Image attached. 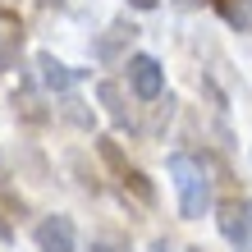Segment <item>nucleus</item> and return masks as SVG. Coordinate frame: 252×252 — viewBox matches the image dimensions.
Masks as SVG:
<instances>
[{"mask_svg": "<svg viewBox=\"0 0 252 252\" xmlns=\"http://www.w3.org/2000/svg\"><path fill=\"white\" fill-rule=\"evenodd\" d=\"M87 252H128L124 243H115V239H92V248Z\"/></svg>", "mask_w": 252, "mask_h": 252, "instance_id": "f8f14e48", "label": "nucleus"}, {"mask_svg": "<svg viewBox=\"0 0 252 252\" xmlns=\"http://www.w3.org/2000/svg\"><path fill=\"white\" fill-rule=\"evenodd\" d=\"M152 252H170V243H156V248H152Z\"/></svg>", "mask_w": 252, "mask_h": 252, "instance_id": "2eb2a0df", "label": "nucleus"}, {"mask_svg": "<svg viewBox=\"0 0 252 252\" xmlns=\"http://www.w3.org/2000/svg\"><path fill=\"white\" fill-rule=\"evenodd\" d=\"M128 87L138 92V101H160V92H165V73H160V64L152 60V55H133V60H128Z\"/></svg>", "mask_w": 252, "mask_h": 252, "instance_id": "7ed1b4c3", "label": "nucleus"}, {"mask_svg": "<svg viewBox=\"0 0 252 252\" xmlns=\"http://www.w3.org/2000/svg\"><path fill=\"white\" fill-rule=\"evenodd\" d=\"M188 252H202V248H188Z\"/></svg>", "mask_w": 252, "mask_h": 252, "instance_id": "f3484780", "label": "nucleus"}, {"mask_svg": "<svg viewBox=\"0 0 252 252\" xmlns=\"http://www.w3.org/2000/svg\"><path fill=\"white\" fill-rule=\"evenodd\" d=\"M14 110H19L23 120H32V124L46 120V110H37V96H32V92H14Z\"/></svg>", "mask_w": 252, "mask_h": 252, "instance_id": "6e6552de", "label": "nucleus"}, {"mask_svg": "<svg viewBox=\"0 0 252 252\" xmlns=\"http://www.w3.org/2000/svg\"><path fill=\"white\" fill-rule=\"evenodd\" d=\"M128 5H133V9H156L160 0H128Z\"/></svg>", "mask_w": 252, "mask_h": 252, "instance_id": "ddd939ff", "label": "nucleus"}, {"mask_svg": "<svg viewBox=\"0 0 252 252\" xmlns=\"http://www.w3.org/2000/svg\"><path fill=\"white\" fill-rule=\"evenodd\" d=\"M37 252H73V220L69 216H46L32 229Z\"/></svg>", "mask_w": 252, "mask_h": 252, "instance_id": "20e7f679", "label": "nucleus"}, {"mask_svg": "<svg viewBox=\"0 0 252 252\" xmlns=\"http://www.w3.org/2000/svg\"><path fill=\"white\" fill-rule=\"evenodd\" d=\"M41 5H55V9H60V0H41Z\"/></svg>", "mask_w": 252, "mask_h": 252, "instance_id": "dca6fc26", "label": "nucleus"}, {"mask_svg": "<svg viewBox=\"0 0 252 252\" xmlns=\"http://www.w3.org/2000/svg\"><path fill=\"white\" fill-rule=\"evenodd\" d=\"M37 78H41V87H51V92H69V87L78 83V69H69L64 60H55L51 51H41L37 55Z\"/></svg>", "mask_w": 252, "mask_h": 252, "instance_id": "39448f33", "label": "nucleus"}, {"mask_svg": "<svg viewBox=\"0 0 252 252\" xmlns=\"http://www.w3.org/2000/svg\"><path fill=\"white\" fill-rule=\"evenodd\" d=\"M0 239H9V225H5V220H0Z\"/></svg>", "mask_w": 252, "mask_h": 252, "instance_id": "4468645a", "label": "nucleus"}, {"mask_svg": "<svg viewBox=\"0 0 252 252\" xmlns=\"http://www.w3.org/2000/svg\"><path fill=\"white\" fill-rule=\"evenodd\" d=\"M170 179H174V188H179V216L184 220H202L206 211H211V179H206L202 160L174 152L170 156Z\"/></svg>", "mask_w": 252, "mask_h": 252, "instance_id": "f257e3e1", "label": "nucleus"}, {"mask_svg": "<svg viewBox=\"0 0 252 252\" xmlns=\"http://www.w3.org/2000/svg\"><path fill=\"white\" fill-rule=\"evenodd\" d=\"M96 152H101V160H106V165H110L115 174H120V179L128 174V160L120 156V147H115V138H96Z\"/></svg>", "mask_w": 252, "mask_h": 252, "instance_id": "423d86ee", "label": "nucleus"}, {"mask_svg": "<svg viewBox=\"0 0 252 252\" xmlns=\"http://www.w3.org/2000/svg\"><path fill=\"white\" fill-rule=\"evenodd\" d=\"M124 188H133V192H138V197H142L147 206L156 202V188L147 184V174H142V170H128V174H124Z\"/></svg>", "mask_w": 252, "mask_h": 252, "instance_id": "1a4fd4ad", "label": "nucleus"}, {"mask_svg": "<svg viewBox=\"0 0 252 252\" xmlns=\"http://www.w3.org/2000/svg\"><path fill=\"white\" fill-rule=\"evenodd\" d=\"M60 110H64V120H73V124H78V128H92V115H87V110H83V101H73V96H69V101H64V106H60Z\"/></svg>", "mask_w": 252, "mask_h": 252, "instance_id": "9d476101", "label": "nucleus"}, {"mask_svg": "<svg viewBox=\"0 0 252 252\" xmlns=\"http://www.w3.org/2000/svg\"><path fill=\"white\" fill-rule=\"evenodd\" d=\"M216 220H220V234L239 252H252V202H225Z\"/></svg>", "mask_w": 252, "mask_h": 252, "instance_id": "f03ea898", "label": "nucleus"}, {"mask_svg": "<svg viewBox=\"0 0 252 252\" xmlns=\"http://www.w3.org/2000/svg\"><path fill=\"white\" fill-rule=\"evenodd\" d=\"M96 96L106 101V110L115 115V124H128V110L120 106V87H115V83H101V87H96Z\"/></svg>", "mask_w": 252, "mask_h": 252, "instance_id": "0eeeda50", "label": "nucleus"}, {"mask_svg": "<svg viewBox=\"0 0 252 252\" xmlns=\"http://www.w3.org/2000/svg\"><path fill=\"white\" fill-rule=\"evenodd\" d=\"M225 14L239 28H252V0H234V5H225Z\"/></svg>", "mask_w": 252, "mask_h": 252, "instance_id": "9b49d317", "label": "nucleus"}]
</instances>
